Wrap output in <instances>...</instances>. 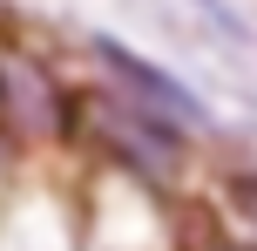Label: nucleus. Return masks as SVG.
Here are the masks:
<instances>
[{
    "label": "nucleus",
    "instance_id": "1",
    "mask_svg": "<svg viewBox=\"0 0 257 251\" xmlns=\"http://www.w3.org/2000/svg\"><path fill=\"white\" fill-rule=\"evenodd\" d=\"M0 129L14 143H61L68 136V95L21 48H0Z\"/></svg>",
    "mask_w": 257,
    "mask_h": 251
},
{
    "label": "nucleus",
    "instance_id": "2",
    "mask_svg": "<svg viewBox=\"0 0 257 251\" xmlns=\"http://www.w3.org/2000/svg\"><path fill=\"white\" fill-rule=\"evenodd\" d=\"M95 122H102L108 136H115V156H128L142 177H169V163H176V143H169V122L163 116H122L115 102H102L95 109Z\"/></svg>",
    "mask_w": 257,
    "mask_h": 251
},
{
    "label": "nucleus",
    "instance_id": "3",
    "mask_svg": "<svg viewBox=\"0 0 257 251\" xmlns=\"http://www.w3.org/2000/svg\"><path fill=\"white\" fill-rule=\"evenodd\" d=\"M102 61L115 68V75L128 81V89L142 95V109H156L163 122H196V109H190V102L176 95V81H169V75H156V68H142L136 54H122V48H102Z\"/></svg>",
    "mask_w": 257,
    "mask_h": 251
},
{
    "label": "nucleus",
    "instance_id": "4",
    "mask_svg": "<svg viewBox=\"0 0 257 251\" xmlns=\"http://www.w3.org/2000/svg\"><path fill=\"white\" fill-rule=\"evenodd\" d=\"M230 204H237V211L257 224V177H230Z\"/></svg>",
    "mask_w": 257,
    "mask_h": 251
},
{
    "label": "nucleus",
    "instance_id": "5",
    "mask_svg": "<svg viewBox=\"0 0 257 251\" xmlns=\"http://www.w3.org/2000/svg\"><path fill=\"white\" fill-rule=\"evenodd\" d=\"M217 251H244V244H217Z\"/></svg>",
    "mask_w": 257,
    "mask_h": 251
}]
</instances>
